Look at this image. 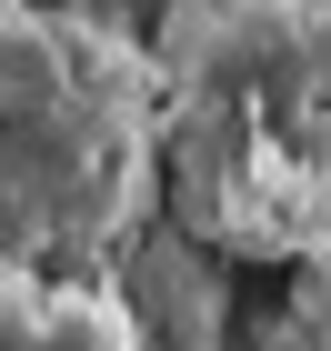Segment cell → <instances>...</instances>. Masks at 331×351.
Wrapping results in <instances>:
<instances>
[{
  "label": "cell",
  "instance_id": "cell-2",
  "mask_svg": "<svg viewBox=\"0 0 331 351\" xmlns=\"http://www.w3.org/2000/svg\"><path fill=\"white\" fill-rule=\"evenodd\" d=\"M161 201L151 40L81 10H0V241L101 281Z\"/></svg>",
  "mask_w": 331,
  "mask_h": 351
},
{
  "label": "cell",
  "instance_id": "cell-4",
  "mask_svg": "<svg viewBox=\"0 0 331 351\" xmlns=\"http://www.w3.org/2000/svg\"><path fill=\"white\" fill-rule=\"evenodd\" d=\"M271 351H331V241L291 261V301L271 322Z\"/></svg>",
  "mask_w": 331,
  "mask_h": 351
},
{
  "label": "cell",
  "instance_id": "cell-1",
  "mask_svg": "<svg viewBox=\"0 0 331 351\" xmlns=\"http://www.w3.org/2000/svg\"><path fill=\"white\" fill-rule=\"evenodd\" d=\"M161 201L201 251L302 261L331 241V0H171Z\"/></svg>",
  "mask_w": 331,
  "mask_h": 351
},
{
  "label": "cell",
  "instance_id": "cell-3",
  "mask_svg": "<svg viewBox=\"0 0 331 351\" xmlns=\"http://www.w3.org/2000/svg\"><path fill=\"white\" fill-rule=\"evenodd\" d=\"M0 351H151V331L121 311L110 281L21 261L0 241Z\"/></svg>",
  "mask_w": 331,
  "mask_h": 351
}]
</instances>
